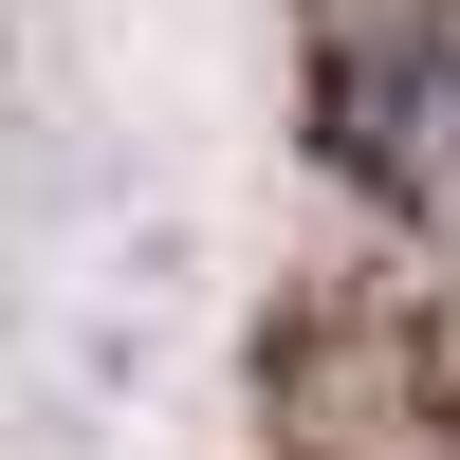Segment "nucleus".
I'll return each mask as SVG.
<instances>
[{"label":"nucleus","instance_id":"1","mask_svg":"<svg viewBox=\"0 0 460 460\" xmlns=\"http://www.w3.org/2000/svg\"><path fill=\"white\" fill-rule=\"evenodd\" d=\"M332 166L387 203H460V37H332Z\"/></svg>","mask_w":460,"mask_h":460}]
</instances>
